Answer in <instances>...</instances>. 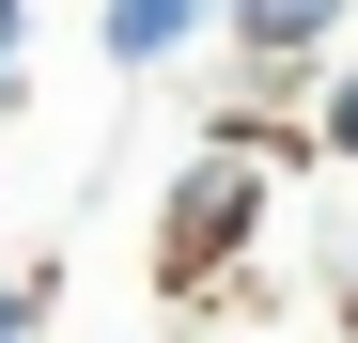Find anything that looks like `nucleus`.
Wrapping results in <instances>:
<instances>
[{
  "instance_id": "nucleus-6",
  "label": "nucleus",
  "mask_w": 358,
  "mask_h": 343,
  "mask_svg": "<svg viewBox=\"0 0 358 343\" xmlns=\"http://www.w3.org/2000/svg\"><path fill=\"white\" fill-rule=\"evenodd\" d=\"M16 47H31V0H0V109H16Z\"/></svg>"
},
{
  "instance_id": "nucleus-5",
  "label": "nucleus",
  "mask_w": 358,
  "mask_h": 343,
  "mask_svg": "<svg viewBox=\"0 0 358 343\" xmlns=\"http://www.w3.org/2000/svg\"><path fill=\"white\" fill-rule=\"evenodd\" d=\"M0 343H47V265H0Z\"/></svg>"
},
{
  "instance_id": "nucleus-2",
  "label": "nucleus",
  "mask_w": 358,
  "mask_h": 343,
  "mask_svg": "<svg viewBox=\"0 0 358 343\" xmlns=\"http://www.w3.org/2000/svg\"><path fill=\"white\" fill-rule=\"evenodd\" d=\"M218 31H234V78H250V109H265V94H296V78L343 63L358 0H218Z\"/></svg>"
},
{
  "instance_id": "nucleus-4",
  "label": "nucleus",
  "mask_w": 358,
  "mask_h": 343,
  "mask_svg": "<svg viewBox=\"0 0 358 343\" xmlns=\"http://www.w3.org/2000/svg\"><path fill=\"white\" fill-rule=\"evenodd\" d=\"M312 156H343V172H358V31H343V63L312 78Z\"/></svg>"
},
{
  "instance_id": "nucleus-3",
  "label": "nucleus",
  "mask_w": 358,
  "mask_h": 343,
  "mask_svg": "<svg viewBox=\"0 0 358 343\" xmlns=\"http://www.w3.org/2000/svg\"><path fill=\"white\" fill-rule=\"evenodd\" d=\"M94 31H109L125 78H156V63H187V47L218 31V0H94Z\"/></svg>"
},
{
  "instance_id": "nucleus-7",
  "label": "nucleus",
  "mask_w": 358,
  "mask_h": 343,
  "mask_svg": "<svg viewBox=\"0 0 358 343\" xmlns=\"http://www.w3.org/2000/svg\"><path fill=\"white\" fill-rule=\"evenodd\" d=\"M327 312H343V343H358V250H343V265H327Z\"/></svg>"
},
{
  "instance_id": "nucleus-1",
  "label": "nucleus",
  "mask_w": 358,
  "mask_h": 343,
  "mask_svg": "<svg viewBox=\"0 0 358 343\" xmlns=\"http://www.w3.org/2000/svg\"><path fill=\"white\" fill-rule=\"evenodd\" d=\"M280 156H296V141L265 125V109H218V125H203V156L171 172V218H156V297H218V281L265 250Z\"/></svg>"
}]
</instances>
